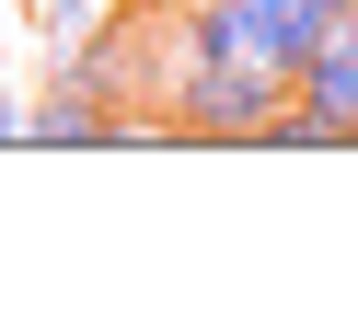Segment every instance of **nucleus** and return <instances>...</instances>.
<instances>
[{"label": "nucleus", "mask_w": 358, "mask_h": 335, "mask_svg": "<svg viewBox=\"0 0 358 335\" xmlns=\"http://www.w3.org/2000/svg\"><path fill=\"white\" fill-rule=\"evenodd\" d=\"M289 93V70L278 58H196L185 81H173V139H255L266 127V104Z\"/></svg>", "instance_id": "obj_1"}, {"label": "nucleus", "mask_w": 358, "mask_h": 335, "mask_svg": "<svg viewBox=\"0 0 358 335\" xmlns=\"http://www.w3.org/2000/svg\"><path fill=\"white\" fill-rule=\"evenodd\" d=\"M231 12H243V35H255V58H278V70H301V58L335 35L324 0H231Z\"/></svg>", "instance_id": "obj_2"}, {"label": "nucleus", "mask_w": 358, "mask_h": 335, "mask_svg": "<svg viewBox=\"0 0 358 335\" xmlns=\"http://www.w3.org/2000/svg\"><path fill=\"white\" fill-rule=\"evenodd\" d=\"M289 93H301V104H312V116H335V127H347V139H358V35H347V24H335V35H324V47H312V58H301V70H289Z\"/></svg>", "instance_id": "obj_3"}, {"label": "nucleus", "mask_w": 358, "mask_h": 335, "mask_svg": "<svg viewBox=\"0 0 358 335\" xmlns=\"http://www.w3.org/2000/svg\"><path fill=\"white\" fill-rule=\"evenodd\" d=\"M93 24H104V0H47V12H35V35H47V70H58V58H70Z\"/></svg>", "instance_id": "obj_4"}, {"label": "nucleus", "mask_w": 358, "mask_h": 335, "mask_svg": "<svg viewBox=\"0 0 358 335\" xmlns=\"http://www.w3.org/2000/svg\"><path fill=\"white\" fill-rule=\"evenodd\" d=\"M24 116H35V104H24V93H12V81H0V150L24 139Z\"/></svg>", "instance_id": "obj_5"}, {"label": "nucleus", "mask_w": 358, "mask_h": 335, "mask_svg": "<svg viewBox=\"0 0 358 335\" xmlns=\"http://www.w3.org/2000/svg\"><path fill=\"white\" fill-rule=\"evenodd\" d=\"M335 24H347V35H358V0H347V12H335Z\"/></svg>", "instance_id": "obj_6"}, {"label": "nucleus", "mask_w": 358, "mask_h": 335, "mask_svg": "<svg viewBox=\"0 0 358 335\" xmlns=\"http://www.w3.org/2000/svg\"><path fill=\"white\" fill-rule=\"evenodd\" d=\"M0 35H12V0H0Z\"/></svg>", "instance_id": "obj_7"}, {"label": "nucleus", "mask_w": 358, "mask_h": 335, "mask_svg": "<svg viewBox=\"0 0 358 335\" xmlns=\"http://www.w3.org/2000/svg\"><path fill=\"white\" fill-rule=\"evenodd\" d=\"M173 12H196V0H173Z\"/></svg>", "instance_id": "obj_8"}]
</instances>
